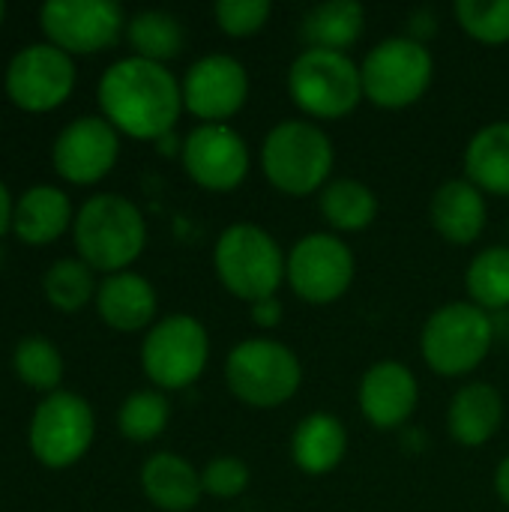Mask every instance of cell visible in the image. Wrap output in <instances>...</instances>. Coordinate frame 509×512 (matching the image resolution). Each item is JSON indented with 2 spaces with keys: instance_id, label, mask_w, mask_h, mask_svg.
<instances>
[{
  "instance_id": "obj_1",
  "label": "cell",
  "mask_w": 509,
  "mask_h": 512,
  "mask_svg": "<svg viewBox=\"0 0 509 512\" xmlns=\"http://www.w3.org/2000/svg\"><path fill=\"white\" fill-rule=\"evenodd\" d=\"M102 117L129 138L162 141L183 114V90L168 66L144 57L114 60L96 87Z\"/></svg>"
},
{
  "instance_id": "obj_2",
  "label": "cell",
  "mask_w": 509,
  "mask_h": 512,
  "mask_svg": "<svg viewBox=\"0 0 509 512\" xmlns=\"http://www.w3.org/2000/svg\"><path fill=\"white\" fill-rule=\"evenodd\" d=\"M72 237L78 258L96 273H123L147 246L144 213L123 195H93L87 198L72 222Z\"/></svg>"
},
{
  "instance_id": "obj_3",
  "label": "cell",
  "mask_w": 509,
  "mask_h": 512,
  "mask_svg": "<svg viewBox=\"0 0 509 512\" xmlns=\"http://www.w3.org/2000/svg\"><path fill=\"white\" fill-rule=\"evenodd\" d=\"M333 165H336L333 141L312 120H282L264 135L261 144L264 180L288 198H309L321 192L330 183Z\"/></svg>"
},
{
  "instance_id": "obj_4",
  "label": "cell",
  "mask_w": 509,
  "mask_h": 512,
  "mask_svg": "<svg viewBox=\"0 0 509 512\" xmlns=\"http://www.w3.org/2000/svg\"><path fill=\"white\" fill-rule=\"evenodd\" d=\"M285 267L288 255L276 237L252 222L228 225L213 246L216 279L231 297L246 300L249 306L276 297L285 282Z\"/></svg>"
},
{
  "instance_id": "obj_5",
  "label": "cell",
  "mask_w": 509,
  "mask_h": 512,
  "mask_svg": "<svg viewBox=\"0 0 509 512\" xmlns=\"http://www.w3.org/2000/svg\"><path fill=\"white\" fill-rule=\"evenodd\" d=\"M288 93L306 120H342L357 111L363 96L360 66L342 51L303 48L288 66Z\"/></svg>"
},
{
  "instance_id": "obj_6",
  "label": "cell",
  "mask_w": 509,
  "mask_h": 512,
  "mask_svg": "<svg viewBox=\"0 0 509 512\" xmlns=\"http://www.w3.org/2000/svg\"><path fill=\"white\" fill-rule=\"evenodd\" d=\"M495 345V321L471 300H456L435 309L420 333L426 366L444 378H462L483 366Z\"/></svg>"
},
{
  "instance_id": "obj_7",
  "label": "cell",
  "mask_w": 509,
  "mask_h": 512,
  "mask_svg": "<svg viewBox=\"0 0 509 512\" xmlns=\"http://www.w3.org/2000/svg\"><path fill=\"white\" fill-rule=\"evenodd\" d=\"M225 384L243 405L273 411L300 393L303 366L300 357L276 339H243L225 357Z\"/></svg>"
},
{
  "instance_id": "obj_8",
  "label": "cell",
  "mask_w": 509,
  "mask_h": 512,
  "mask_svg": "<svg viewBox=\"0 0 509 512\" xmlns=\"http://www.w3.org/2000/svg\"><path fill=\"white\" fill-rule=\"evenodd\" d=\"M363 96L387 111L411 108L426 96L435 78V57L426 42L414 36L381 39L360 63Z\"/></svg>"
},
{
  "instance_id": "obj_9",
  "label": "cell",
  "mask_w": 509,
  "mask_h": 512,
  "mask_svg": "<svg viewBox=\"0 0 509 512\" xmlns=\"http://www.w3.org/2000/svg\"><path fill=\"white\" fill-rule=\"evenodd\" d=\"M210 360V336L192 315L159 318L141 342V369L156 390H186Z\"/></svg>"
},
{
  "instance_id": "obj_10",
  "label": "cell",
  "mask_w": 509,
  "mask_h": 512,
  "mask_svg": "<svg viewBox=\"0 0 509 512\" xmlns=\"http://www.w3.org/2000/svg\"><path fill=\"white\" fill-rule=\"evenodd\" d=\"M93 438H96L93 408L87 399L69 390L48 393L36 405L27 429L30 453L36 456L39 465L51 471H63L81 462L93 447Z\"/></svg>"
},
{
  "instance_id": "obj_11",
  "label": "cell",
  "mask_w": 509,
  "mask_h": 512,
  "mask_svg": "<svg viewBox=\"0 0 509 512\" xmlns=\"http://www.w3.org/2000/svg\"><path fill=\"white\" fill-rule=\"evenodd\" d=\"M357 276L351 246L333 231H312L300 237L288 252L285 282L312 306H330L348 294Z\"/></svg>"
},
{
  "instance_id": "obj_12",
  "label": "cell",
  "mask_w": 509,
  "mask_h": 512,
  "mask_svg": "<svg viewBox=\"0 0 509 512\" xmlns=\"http://www.w3.org/2000/svg\"><path fill=\"white\" fill-rule=\"evenodd\" d=\"M9 102L30 114L60 108L75 90V63L51 42H33L12 54L3 72Z\"/></svg>"
},
{
  "instance_id": "obj_13",
  "label": "cell",
  "mask_w": 509,
  "mask_h": 512,
  "mask_svg": "<svg viewBox=\"0 0 509 512\" xmlns=\"http://www.w3.org/2000/svg\"><path fill=\"white\" fill-rule=\"evenodd\" d=\"M126 15L111 0H48L39 9L45 39L72 54H99L126 33Z\"/></svg>"
},
{
  "instance_id": "obj_14",
  "label": "cell",
  "mask_w": 509,
  "mask_h": 512,
  "mask_svg": "<svg viewBox=\"0 0 509 512\" xmlns=\"http://www.w3.org/2000/svg\"><path fill=\"white\" fill-rule=\"evenodd\" d=\"M189 180L207 192H234L249 177L246 138L228 123H198L180 147Z\"/></svg>"
},
{
  "instance_id": "obj_15",
  "label": "cell",
  "mask_w": 509,
  "mask_h": 512,
  "mask_svg": "<svg viewBox=\"0 0 509 512\" xmlns=\"http://www.w3.org/2000/svg\"><path fill=\"white\" fill-rule=\"evenodd\" d=\"M120 156V132L102 117H75L60 129L51 147V165L57 177L72 186H93L111 174Z\"/></svg>"
},
{
  "instance_id": "obj_16",
  "label": "cell",
  "mask_w": 509,
  "mask_h": 512,
  "mask_svg": "<svg viewBox=\"0 0 509 512\" xmlns=\"http://www.w3.org/2000/svg\"><path fill=\"white\" fill-rule=\"evenodd\" d=\"M180 90L183 111L201 123H228L249 99V72L231 54H207L186 69Z\"/></svg>"
},
{
  "instance_id": "obj_17",
  "label": "cell",
  "mask_w": 509,
  "mask_h": 512,
  "mask_svg": "<svg viewBox=\"0 0 509 512\" xmlns=\"http://www.w3.org/2000/svg\"><path fill=\"white\" fill-rule=\"evenodd\" d=\"M420 402L417 375L399 360H378L366 369L357 387V405L369 426L381 432L402 429Z\"/></svg>"
},
{
  "instance_id": "obj_18",
  "label": "cell",
  "mask_w": 509,
  "mask_h": 512,
  "mask_svg": "<svg viewBox=\"0 0 509 512\" xmlns=\"http://www.w3.org/2000/svg\"><path fill=\"white\" fill-rule=\"evenodd\" d=\"M429 219H432V228L447 243L471 246L480 240V234L486 231V222H489L486 195L468 177L447 180L435 189V195L429 201Z\"/></svg>"
},
{
  "instance_id": "obj_19",
  "label": "cell",
  "mask_w": 509,
  "mask_h": 512,
  "mask_svg": "<svg viewBox=\"0 0 509 512\" xmlns=\"http://www.w3.org/2000/svg\"><path fill=\"white\" fill-rule=\"evenodd\" d=\"M156 309H159L156 288L141 273L123 270V273H111L99 282L96 312L117 333L150 330L156 324Z\"/></svg>"
},
{
  "instance_id": "obj_20",
  "label": "cell",
  "mask_w": 509,
  "mask_h": 512,
  "mask_svg": "<svg viewBox=\"0 0 509 512\" xmlns=\"http://www.w3.org/2000/svg\"><path fill=\"white\" fill-rule=\"evenodd\" d=\"M141 492L162 512H192L201 504V471L177 453H156L141 465Z\"/></svg>"
},
{
  "instance_id": "obj_21",
  "label": "cell",
  "mask_w": 509,
  "mask_h": 512,
  "mask_svg": "<svg viewBox=\"0 0 509 512\" xmlns=\"http://www.w3.org/2000/svg\"><path fill=\"white\" fill-rule=\"evenodd\" d=\"M504 423V399L492 384L474 381L456 390L447 408V432L462 447L489 444Z\"/></svg>"
},
{
  "instance_id": "obj_22",
  "label": "cell",
  "mask_w": 509,
  "mask_h": 512,
  "mask_svg": "<svg viewBox=\"0 0 509 512\" xmlns=\"http://www.w3.org/2000/svg\"><path fill=\"white\" fill-rule=\"evenodd\" d=\"M75 222L72 201L57 186H30L15 201L12 231L27 246H48L66 234V228Z\"/></svg>"
},
{
  "instance_id": "obj_23",
  "label": "cell",
  "mask_w": 509,
  "mask_h": 512,
  "mask_svg": "<svg viewBox=\"0 0 509 512\" xmlns=\"http://www.w3.org/2000/svg\"><path fill=\"white\" fill-rule=\"evenodd\" d=\"M348 453V432L339 417L327 411L306 414L291 435V462L306 477H324L342 465Z\"/></svg>"
},
{
  "instance_id": "obj_24",
  "label": "cell",
  "mask_w": 509,
  "mask_h": 512,
  "mask_svg": "<svg viewBox=\"0 0 509 512\" xmlns=\"http://www.w3.org/2000/svg\"><path fill=\"white\" fill-rule=\"evenodd\" d=\"M465 177L483 195L509 198V120H495L474 132L465 147Z\"/></svg>"
},
{
  "instance_id": "obj_25",
  "label": "cell",
  "mask_w": 509,
  "mask_h": 512,
  "mask_svg": "<svg viewBox=\"0 0 509 512\" xmlns=\"http://www.w3.org/2000/svg\"><path fill=\"white\" fill-rule=\"evenodd\" d=\"M366 30V9L357 0H327L303 15L300 33L306 48L342 51L354 48Z\"/></svg>"
},
{
  "instance_id": "obj_26",
  "label": "cell",
  "mask_w": 509,
  "mask_h": 512,
  "mask_svg": "<svg viewBox=\"0 0 509 512\" xmlns=\"http://www.w3.org/2000/svg\"><path fill=\"white\" fill-rule=\"evenodd\" d=\"M318 207L324 222L333 228V234H357L366 231L378 219V198L375 192L354 177L330 180L318 192Z\"/></svg>"
},
{
  "instance_id": "obj_27",
  "label": "cell",
  "mask_w": 509,
  "mask_h": 512,
  "mask_svg": "<svg viewBox=\"0 0 509 512\" xmlns=\"http://www.w3.org/2000/svg\"><path fill=\"white\" fill-rule=\"evenodd\" d=\"M126 39L135 51V57L153 60V63H168L183 51L186 33L180 18L162 9H144L126 21Z\"/></svg>"
},
{
  "instance_id": "obj_28",
  "label": "cell",
  "mask_w": 509,
  "mask_h": 512,
  "mask_svg": "<svg viewBox=\"0 0 509 512\" xmlns=\"http://www.w3.org/2000/svg\"><path fill=\"white\" fill-rule=\"evenodd\" d=\"M465 288L474 306L483 312L509 309V246H489L474 255L465 273Z\"/></svg>"
},
{
  "instance_id": "obj_29",
  "label": "cell",
  "mask_w": 509,
  "mask_h": 512,
  "mask_svg": "<svg viewBox=\"0 0 509 512\" xmlns=\"http://www.w3.org/2000/svg\"><path fill=\"white\" fill-rule=\"evenodd\" d=\"M96 291H99V285L93 279V270L81 258H60L42 276L45 300L57 312H66V315L81 312L96 297Z\"/></svg>"
},
{
  "instance_id": "obj_30",
  "label": "cell",
  "mask_w": 509,
  "mask_h": 512,
  "mask_svg": "<svg viewBox=\"0 0 509 512\" xmlns=\"http://www.w3.org/2000/svg\"><path fill=\"white\" fill-rule=\"evenodd\" d=\"M171 420V402L162 390H138L123 399L117 411V429L132 444L156 441Z\"/></svg>"
},
{
  "instance_id": "obj_31",
  "label": "cell",
  "mask_w": 509,
  "mask_h": 512,
  "mask_svg": "<svg viewBox=\"0 0 509 512\" xmlns=\"http://www.w3.org/2000/svg\"><path fill=\"white\" fill-rule=\"evenodd\" d=\"M15 375L39 393H57L63 381V357L54 342L45 336H27L12 351Z\"/></svg>"
},
{
  "instance_id": "obj_32",
  "label": "cell",
  "mask_w": 509,
  "mask_h": 512,
  "mask_svg": "<svg viewBox=\"0 0 509 512\" xmlns=\"http://www.w3.org/2000/svg\"><path fill=\"white\" fill-rule=\"evenodd\" d=\"M453 15L474 42H509V0H459L453 6Z\"/></svg>"
},
{
  "instance_id": "obj_33",
  "label": "cell",
  "mask_w": 509,
  "mask_h": 512,
  "mask_svg": "<svg viewBox=\"0 0 509 512\" xmlns=\"http://www.w3.org/2000/svg\"><path fill=\"white\" fill-rule=\"evenodd\" d=\"M216 24L225 36L231 39H246L255 36L267 27L273 6L267 0H219L213 6Z\"/></svg>"
},
{
  "instance_id": "obj_34",
  "label": "cell",
  "mask_w": 509,
  "mask_h": 512,
  "mask_svg": "<svg viewBox=\"0 0 509 512\" xmlns=\"http://www.w3.org/2000/svg\"><path fill=\"white\" fill-rule=\"evenodd\" d=\"M249 465L237 456H216L207 462V468L201 471V486H204V495H213V498H222V501H231L237 495H243L249 489Z\"/></svg>"
},
{
  "instance_id": "obj_35",
  "label": "cell",
  "mask_w": 509,
  "mask_h": 512,
  "mask_svg": "<svg viewBox=\"0 0 509 512\" xmlns=\"http://www.w3.org/2000/svg\"><path fill=\"white\" fill-rule=\"evenodd\" d=\"M252 321L261 330H276L282 324V303H279V297H267V300L252 303Z\"/></svg>"
},
{
  "instance_id": "obj_36",
  "label": "cell",
  "mask_w": 509,
  "mask_h": 512,
  "mask_svg": "<svg viewBox=\"0 0 509 512\" xmlns=\"http://www.w3.org/2000/svg\"><path fill=\"white\" fill-rule=\"evenodd\" d=\"M12 216H15V204H12V195H9L6 183L0 180V237L6 231H12Z\"/></svg>"
},
{
  "instance_id": "obj_37",
  "label": "cell",
  "mask_w": 509,
  "mask_h": 512,
  "mask_svg": "<svg viewBox=\"0 0 509 512\" xmlns=\"http://www.w3.org/2000/svg\"><path fill=\"white\" fill-rule=\"evenodd\" d=\"M495 492H498V498L509 507V456L498 465V471H495Z\"/></svg>"
},
{
  "instance_id": "obj_38",
  "label": "cell",
  "mask_w": 509,
  "mask_h": 512,
  "mask_svg": "<svg viewBox=\"0 0 509 512\" xmlns=\"http://www.w3.org/2000/svg\"><path fill=\"white\" fill-rule=\"evenodd\" d=\"M3 15H6V3H0V24H3Z\"/></svg>"
}]
</instances>
